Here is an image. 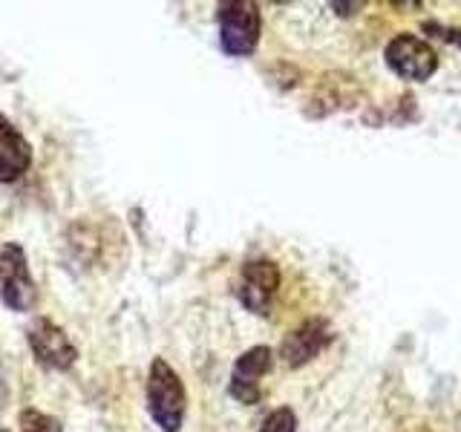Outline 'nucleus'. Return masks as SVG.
Here are the masks:
<instances>
[{"label": "nucleus", "instance_id": "9b49d317", "mask_svg": "<svg viewBox=\"0 0 461 432\" xmlns=\"http://www.w3.org/2000/svg\"><path fill=\"white\" fill-rule=\"evenodd\" d=\"M259 432H297V415L292 407H280V410H274L263 427H259Z\"/></svg>", "mask_w": 461, "mask_h": 432}, {"label": "nucleus", "instance_id": "0eeeda50", "mask_svg": "<svg viewBox=\"0 0 461 432\" xmlns=\"http://www.w3.org/2000/svg\"><path fill=\"white\" fill-rule=\"evenodd\" d=\"M274 364V352L268 346H254V349L242 352L237 357L234 369H230V383H228V395L240 400V403H257L263 398V389H259V381L266 378L268 369Z\"/></svg>", "mask_w": 461, "mask_h": 432}, {"label": "nucleus", "instance_id": "20e7f679", "mask_svg": "<svg viewBox=\"0 0 461 432\" xmlns=\"http://www.w3.org/2000/svg\"><path fill=\"white\" fill-rule=\"evenodd\" d=\"M26 343L32 349L38 366L47 372H67L76 366L78 349L76 343L69 340L67 331L58 326L50 317H35L32 326L26 328Z\"/></svg>", "mask_w": 461, "mask_h": 432}, {"label": "nucleus", "instance_id": "f03ea898", "mask_svg": "<svg viewBox=\"0 0 461 432\" xmlns=\"http://www.w3.org/2000/svg\"><path fill=\"white\" fill-rule=\"evenodd\" d=\"M220 43L228 55L245 58L257 50L263 35V14L251 0H225L220 4Z\"/></svg>", "mask_w": 461, "mask_h": 432}, {"label": "nucleus", "instance_id": "7ed1b4c3", "mask_svg": "<svg viewBox=\"0 0 461 432\" xmlns=\"http://www.w3.org/2000/svg\"><path fill=\"white\" fill-rule=\"evenodd\" d=\"M0 300L12 311H29L35 309L38 288L29 271V259L21 242H4L0 245Z\"/></svg>", "mask_w": 461, "mask_h": 432}, {"label": "nucleus", "instance_id": "f257e3e1", "mask_svg": "<svg viewBox=\"0 0 461 432\" xmlns=\"http://www.w3.org/2000/svg\"><path fill=\"white\" fill-rule=\"evenodd\" d=\"M185 410L187 392L179 372L165 357H153L148 372V412L156 427L162 432H179L185 424Z\"/></svg>", "mask_w": 461, "mask_h": 432}, {"label": "nucleus", "instance_id": "423d86ee", "mask_svg": "<svg viewBox=\"0 0 461 432\" xmlns=\"http://www.w3.org/2000/svg\"><path fill=\"white\" fill-rule=\"evenodd\" d=\"M277 288H280V268L271 259H251V263L242 266L237 297L251 314H268Z\"/></svg>", "mask_w": 461, "mask_h": 432}, {"label": "nucleus", "instance_id": "9d476101", "mask_svg": "<svg viewBox=\"0 0 461 432\" xmlns=\"http://www.w3.org/2000/svg\"><path fill=\"white\" fill-rule=\"evenodd\" d=\"M18 432H64L61 421L41 410H21L18 415Z\"/></svg>", "mask_w": 461, "mask_h": 432}, {"label": "nucleus", "instance_id": "6e6552de", "mask_svg": "<svg viewBox=\"0 0 461 432\" xmlns=\"http://www.w3.org/2000/svg\"><path fill=\"white\" fill-rule=\"evenodd\" d=\"M329 340H331V331L326 320H306L285 335V340L280 343V357L288 369H300L321 355L329 346Z\"/></svg>", "mask_w": 461, "mask_h": 432}, {"label": "nucleus", "instance_id": "f8f14e48", "mask_svg": "<svg viewBox=\"0 0 461 432\" xmlns=\"http://www.w3.org/2000/svg\"><path fill=\"white\" fill-rule=\"evenodd\" d=\"M441 38L456 43V47H461V32H458V29H441Z\"/></svg>", "mask_w": 461, "mask_h": 432}, {"label": "nucleus", "instance_id": "ddd939ff", "mask_svg": "<svg viewBox=\"0 0 461 432\" xmlns=\"http://www.w3.org/2000/svg\"><path fill=\"white\" fill-rule=\"evenodd\" d=\"M0 398H4V392H0ZM0 432H6V429H4V421H0Z\"/></svg>", "mask_w": 461, "mask_h": 432}, {"label": "nucleus", "instance_id": "1a4fd4ad", "mask_svg": "<svg viewBox=\"0 0 461 432\" xmlns=\"http://www.w3.org/2000/svg\"><path fill=\"white\" fill-rule=\"evenodd\" d=\"M32 167V144L0 112V182H18Z\"/></svg>", "mask_w": 461, "mask_h": 432}, {"label": "nucleus", "instance_id": "39448f33", "mask_svg": "<svg viewBox=\"0 0 461 432\" xmlns=\"http://www.w3.org/2000/svg\"><path fill=\"white\" fill-rule=\"evenodd\" d=\"M386 64L395 76L407 78V81H427L432 72L438 69V55L429 47L427 40L418 35L401 32L386 43Z\"/></svg>", "mask_w": 461, "mask_h": 432}]
</instances>
